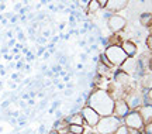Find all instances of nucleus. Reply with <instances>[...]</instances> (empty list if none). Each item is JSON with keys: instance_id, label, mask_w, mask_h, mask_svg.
I'll return each instance as SVG.
<instances>
[{"instance_id": "1", "label": "nucleus", "mask_w": 152, "mask_h": 134, "mask_svg": "<svg viewBox=\"0 0 152 134\" xmlns=\"http://www.w3.org/2000/svg\"><path fill=\"white\" fill-rule=\"evenodd\" d=\"M85 105L90 106L93 110L97 112L100 117H103V116L113 114L114 99L111 97L109 92H106L104 89H96L87 96Z\"/></svg>"}, {"instance_id": "2", "label": "nucleus", "mask_w": 152, "mask_h": 134, "mask_svg": "<svg viewBox=\"0 0 152 134\" xmlns=\"http://www.w3.org/2000/svg\"><path fill=\"white\" fill-rule=\"evenodd\" d=\"M120 124H123V121L115 116H113V114L103 116L97 121L96 127H94V131H97L99 134H114V131L118 129Z\"/></svg>"}, {"instance_id": "3", "label": "nucleus", "mask_w": 152, "mask_h": 134, "mask_svg": "<svg viewBox=\"0 0 152 134\" xmlns=\"http://www.w3.org/2000/svg\"><path fill=\"white\" fill-rule=\"evenodd\" d=\"M104 55H106V58L109 59L110 64L113 65L114 68L120 66V65L123 64L125 59L128 58V57L124 54V51L121 49V47H120V45H109V47H106Z\"/></svg>"}, {"instance_id": "4", "label": "nucleus", "mask_w": 152, "mask_h": 134, "mask_svg": "<svg viewBox=\"0 0 152 134\" xmlns=\"http://www.w3.org/2000/svg\"><path fill=\"white\" fill-rule=\"evenodd\" d=\"M79 113H80L82 119H83V126H85V127L87 126L89 129H94L96 124H97V121L100 120V116L97 114V112L93 110L92 107L87 106V105L82 106Z\"/></svg>"}, {"instance_id": "5", "label": "nucleus", "mask_w": 152, "mask_h": 134, "mask_svg": "<svg viewBox=\"0 0 152 134\" xmlns=\"http://www.w3.org/2000/svg\"><path fill=\"white\" fill-rule=\"evenodd\" d=\"M123 124L127 126L128 129H135V130H142L144 127V121H142L140 113L137 110H130L127 113V116L123 119Z\"/></svg>"}, {"instance_id": "6", "label": "nucleus", "mask_w": 152, "mask_h": 134, "mask_svg": "<svg viewBox=\"0 0 152 134\" xmlns=\"http://www.w3.org/2000/svg\"><path fill=\"white\" fill-rule=\"evenodd\" d=\"M127 26V20L120 14H111L107 18V27L111 32H121Z\"/></svg>"}, {"instance_id": "7", "label": "nucleus", "mask_w": 152, "mask_h": 134, "mask_svg": "<svg viewBox=\"0 0 152 134\" xmlns=\"http://www.w3.org/2000/svg\"><path fill=\"white\" fill-rule=\"evenodd\" d=\"M130 112V107L125 103V100L123 97L114 99V107H113V116H115L117 119H120L123 121V119L127 116V113Z\"/></svg>"}, {"instance_id": "8", "label": "nucleus", "mask_w": 152, "mask_h": 134, "mask_svg": "<svg viewBox=\"0 0 152 134\" xmlns=\"http://www.w3.org/2000/svg\"><path fill=\"white\" fill-rule=\"evenodd\" d=\"M130 0H107V3L104 6V10L110 11L113 14H117L118 11L124 10L125 7L128 6Z\"/></svg>"}, {"instance_id": "9", "label": "nucleus", "mask_w": 152, "mask_h": 134, "mask_svg": "<svg viewBox=\"0 0 152 134\" xmlns=\"http://www.w3.org/2000/svg\"><path fill=\"white\" fill-rule=\"evenodd\" d=\"M121 49L124 51V54L127 57H135L137 52H138V48H137V44L132 41V40H124L121 43Z\"/></svg>"}, {"instance_id": "10", "label": "nucleus", "mask_w": 152, "mask_h": 134, "mask_svg": "<svg viewBox=\"0 0 152 134\" xmlns=\"http://www.w3.org/2000/svg\"><path fill=\"white\" fill-rule=\"evenodd\" d=\"M137 112L140 113L144 124L145 123H151L152 121V106H147V105H142L137 109Z\"/></svg>"}, {"instance_id": "11", "label": "nucleus", "mask_w": 152, "mask_h": 134, "mask_svg": "<svg viewBox=\"0 0 152 134\" xmlns=\"http://www.w3.org/2000/svg\"><path fill=\"white\" fill-rule=\"evenodd\" d=\"M140 83H141V89H151V72H144L142 76L140 78Z\"/></svg>"}, {"instance_id": "12", "label": "nucleus", "mask_w": 152, "mask_h": 134, "mask_svg": "<svg viewBox=\"0 0 152 134\" xmlns=\"http://www.w3.org/2000/svg\"><path fill=\"white\" fill-rule=\"evenodd\" d=\"M140 23H141L142 27H151V23H152V14L149 11L147 13H142L141 16H140Z\"/></svg>"}, {"instance_id": "13", "label": "nucleus", "mask_w": 152, "mask_h": 134, "mask_svg": "<svg viewBox=\"0 0 152 134\" xmlns=\"http://www.w3.org/2000/svg\"><path fill=\"white\" fill-rule=\"evenodd\" d=\"M68 120V123L69 124H82L83 126V119H82L80 113L76 112V113H71V116L69 117H66Z\"/></svg>"}, {"instance_id": "14", "label": "nucleus", "mask_w": 152, "mask_h": 134, "mask_svg": "<svg viewBox=\"0 0 152 134\" xmlns=\"http://www.w3.org/2000/svg\"><path fill=\"white\" fill-rule=\"evenodd\" d=\"M68 130H69V133H72V134H85L86 127L82 126V124H69Z\"/></svg>"}, {"instance_id": "15", "label": "nucleus", "mask_w": 152, "mask_h": 134, "mask_svg": "<svg viewBox=\"0 0 152 134\" xmlns=\"http://www.w3.org/2000/svg\"><path fill=\"white\" fill-rule=\"evenodd\" d=\"M86 9H87V11L89 13H97V11H100V4H99L96 0H89V3H87V6H86Z\"/></svg>"}, {"instance_id": "16", "label": "nucleus", "mask_w": 152, "mask_h": 134, "mask_svg": "<svg viewBox=\"0 0 152 134\" xmlns=\"http://www.w3.org/2000/svg\"><path fill=\"white\" fill-rule=\"evenodd\" d=\"M114 134H130V130H128V127H127V126H124V124H120L118 129L114 131Z\"/></svg>"}, {"instance_id": "17", "label": "nucleus", "mask_w": 152, "mask_h": 134, "mask_svg": "<svg viewBox=\"0 0 152 134\" xmlns=\"http://www.w3.org/2000/svg\"><path fill=\"white\" fill-rule=\"evenodd\" d=\"M99 59H100V61L103 62V65H104V66H107L109 69H111V68H114L113 65L110 64V61H109V59L106 58V55H104V54H102V55H100V58H99Z\"/></svg>"}, {"instance_id": "18", "label": "nucleus", "mask_w": 152, "mask_h": 134, "mask_svg": "<svg viewBox=\"0 0 152 134\" xmlns=\"http://www.w3.org/2000/svg\"><path fill=\"white\" fill-rule=\"evenodd\" d=\"M147 48H148V51H151L152 49V35L151 34H148V37H147Z\"/></svg>"}, {"instance_id": "19", "label": "nucleus", "mask_w": 152, "mask_h": 134, "mask_svg": "<svg viewBox=\"0 0 152 134\" xmlns=\"http://www.w3.org/2000/svg\"><path fill=\"white\" fill-rule=\"evenodd\" d=\"M96 1L100 4V7H102V9H104V6H106V3H107V0H96Z\"/></svg>"}, {"instance_id": "20", "label": "nucleus", "mask_w": 152, "mask_h": 134, "mask_svg": "<svg viewBox=\"0 0 152 134\" xmlns=\"http://www.w3.org/2000/svg\"><path fill=\"white\" fill-rule=\"evenodd\" d=\"M26 59H27V61H33V59H34V55L31 52H27V54H26Z\"/></svg>"}, {"instance_id": "21", "label": "nucleus", "mask_w": 152, "mask_h": 134, "mask_svg": "<svg viewBox=\"0 0 152 134\" xmlns=\"http://www.w3.org/2000/svg\"><path fill=\"white\" fill-rule=\"evenodd\" d=\"M3 58H4L6 61H11V59H13V55H10V54H3Z\"/></svg>"}, {"instance_id": "22", "label": "nucleus", "mask_w": 152, "mask_h": 134, "mask_svg": "<svg viewBox=\"0 0 152 134\" xmlns=\"http://www.w3.org/2000/svg\"><path fill=\"white\" fill-rule=\"evenodd\" d=\"M23 65H24V62H23V61H18V62L16 64V68H17V69H21Z\"/></svg>"}, {"instance_id": "23", "label": "nucleus", "mask_w": 152, "mask_h": 134, "mask_svg": "<svg viewBox=\"0 0 152 134\" xmlns=\"http://www.w3.org/2000/svg\"><path fill=\"white\" fill-rule=\"evenodd\" d=\"M38 133H39V134H45V126H41V127L38 129Z\"/></svg>"}, {"instance_id": "24", "label": "nucleus", "mask_w": 152, "mask_h": 134, "mask_svg": "<svg viewBox=\"0 0 152 134\" xmlns=\"http://www.w3.org/2000/svg\"><path fill=\"white\" fill-rule=\"evenodd\" d=\"M47 134H58V131H56L55 129H52V130H49V131H48Z\"/></svg>"}, {"instance_id": "25", "label": "nucleus", "mask_w": 152, "mask_h": 134, "mask_svg": "<svg viewBox=\"0 0 152 134\" xmlns=\"http://www.w3.org/2000/svg\"><path fill=\"white\" fill-rule=\"evenodd\" d=\"M18 40H20V41H23V40H24V35H23V32H18Z\"/></svg>"}, {"instance_id": "26", "label": "nucleus", "mask_w": 152, "mask_h": 134, "mask_svg": "<svg viewBox=\"0 0 152 134\" xmlns=\"http://www.w3.org/2000/svg\"><path fill=\"white\" fill-rule=\"evenodd\" d=\"M6 9V6H4V3H1V4H0V11H3Z\"/></svg>"}, {"instance_id": "27", "label": "nucleus", "mask_w": 152, "mask_h": 134, "mask_svg": "<svg viewBox=\"0 0 152 134\" xmlns=\"http://www.w3.org/2000/svg\"><path fill=\"white\" fill-rule=\"evenodd\" d=\"M34 103L35 102H34L33 99H30V100H28V105H30V106H34Z\"/></svg>"}, {"instance_id": "28", "label": "nucleus", "mask_w": 152, "mask_h": 134, "mask_svg": "<svg viewBox=\"0 0 152 134\" xmlns=\"http://www.w3.org/2000/svg\"><path fill=\"white\" fill-rule=\"evenodd\" d=\"M6 35H7V37H9V38H11V37H13V32H11V31H9V32H7V34H6Z\"/></svg>"}, {"instance_id": "29", "label": "nucleus", "mask_w": 152, "mask_h": 134, "mask_svg": "<svg viewBox=\"0 0 152 134\" xmlns=\"http://www.w3.org/2000/svg\"><path fill=\"white\" fill-rule=\"evenodd\" d=\"M87 134H99V133H97V131H94V129H93L92 131H89V133H87Z\"/></svg>"}, {"instance_id": "30", "label": "nucleus", "mask_w": 152, "mask_h": 134, "mask_svg": "<svg viewBox=\"0 0 152 134\" xmlns=\"http://www.w3.org/2000/svg\"><path fill=\"white\" fill-rule=\"evenodd\" d=\"M66 134H72V133H66Z\"/></svg>"}, {"instance_id": "31", "label": "nucleus", "mask_w": 152, "mask_h": 134, "mask_svg": "<svg viewBox=\"0 0 152 134\" xmlns=\"http://www.w3.org/2000/svg\"><path fill=\"white\" fill-rule=\"evenodd\" d=\"M0 26H1V24H0Z\"/></svg>"}]
</instances>
